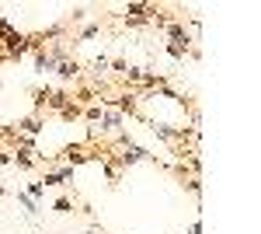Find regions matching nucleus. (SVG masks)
<instances>
[{
  "mask_svg": "<svg viewBox=\"0 0 261 234\" xmlns=\"http://www.w3.org/2000/svg\"><path fill=\"white\" fill-rule=\"evenodd\" d=\"M119 161H122V164H132V161H153V154H150V151H143L139 144H132V140H129V144L122 147Z\"/></svg>",
  "mask_w": 261,
  "mask_h": 234,
  "instance_id": "f257e3e1",
  "label": "nucleus"
},
{
  "mask_svg": "<svg viewBox=\"0 0 261 234\" xmlns=\"http://www.w3.org/2000/svg\"><path fill=\"white\" fill-rule=\"evenodd\" d=\"M164 32L171 35V46H181V49H188V42H192V35L185 32V25H181V21H171V25H167Z\"/></svg>",
  "mask_w": 261,
  "mask_h": 234,
  "instance_id": "f03ea898",
  "label": "nucleus"
},
{
  "mask_svg": "<svg viewBox=\"0 0 261 234\" xmlns=\"http://www.w3.org/2000/svg\"><path fill=\"white\" fill-rule=\"evenodd\" d=\"M101 133H122V112H101Z\"/></svg>",
  "mask_w": 261,
  "mask_h": 234,
  "instance_id": "7ed1b4c3",
  "label": "nucleus"
},
{
  "mask_svg": "<svg viewBox=\"0 0 261 234\" xmlns=\"http://www.w3.org/2000/svg\"><path fill=\"white\" fill-rule=\"evenodd\" d=\"M56 70V56L53 53H35V74H53Z\"/></svg>",
  "mask_w": 261,
  "mask_h": 234,
  "instance_id": "20e7f679",
  "label": "nucleus"
},
{
  "mask_svg": "<svg viewBox=\"0 0 261 234\" xmlns=\"http://www.w3.org/2000/svg\"><path fill=\"white\" fill-rule=\"evenodd\" d=\"M56 74H60V77H63V80H73V77H77V74H80V63L66 56V60H60V63H56Z\"/></svg>",
  "mask_w": 261,
  "mask_h": 234,
  "instance_id": "39448f33",
  "label": "nucleus"
},
{
  "mask_svg": "<svg viewBox=\"0 0 261 234\" xmlns=\"http://www.w3.org/2000/svg\"><path fill=\"white\" fill-rule=\"evenodd\" d=\"M70 178H73V168H63V171H46L42 185H66Z\"/></svg>",
  "mask_w": 261,
  "mask_h": 234,
  "instance_id": "423d86ee",
  "label": "nucleus"
},
{
  "mask_svg": "<svg viewBox=\"0 0 261 234\" xmlns=\"http://www.w3.org/2000/svg\"><path fill=\"white\" fill-rule=\"evenodd\" d=\"M73 98L66 94V91H49V108H56V112H63L66 105H70Z\"/></svg>",
  "mask_w": 261,
  "mask_h": 234,
  "instance_id": "0eeeda50",
  "label": "nucleus"
},
{
  "mask_svg": "<svg viewBox=\"0 0 261 234\" xmlns=\"http://www.w3.org/2000/svg\"><path fill=\"white\" fill-rule=\"evenodd\" d=\"M39 130H42V119H39V115H28V119H21V123H18V130H14V133H39Z\"/></svg>",
  "mask_w": 261,
  "mask_h": 234,
  "instance_id": "6e6552de",
  "label": "nucleus"
},
{
  "mask_svg": "<svg viewBox=\"0 0 261 234\" xmlns=\"http://www.w3.org/2000/svg\"><path fill=\"white\" fill-rule=\"evenodd\" d=\"M18 203H21V206H25L28 213H39V206H35V199H32V196H25V192H18Z\"/></svg>",
  "mask_w": 261,
  "mask_h": 234,
  "instance_id": "1a4fd4ad",
  "label": "nucleus"
},
{
  "mask_svg": "<svg viewBox=\"0 0 261 234\" xmlns=\"http://www.w3.org/2000/svg\"><path fill=\"white\" fill-rule=\"evenodd\" d=\"M108 67H112V63H108V56H98V60H94V77L101 80V74H105Z\"/></svg>",
  "mask_w": 261,
  "mask_h": 234,
  "instance_id": "9d476101",
  "label": "nucleus"
},
{
  "mask_svg": "<svg viewBox=\"0 0 261 234\" xmlns=\"http://www.w3.org/2000/svg\"><path fill=\"white\" fill-rule=\"evenodd\" d=\"M42 192H46V185H42V182H32V185H28V192H25V196H32V199H39V196H42Z\"/></svg>",
  "mask_w": 261,
  "mask_h": 234,
  "instance_id": "9b49d317",
  "label": "nucleus"
},
{
  "mask_svg": "<svg viewBox=\"0 0 261 234\" xmlns=\"http://www.w3.org/2000/svg\"><path fill=\"white\" fill-rule=\"evenodd\" d=\"M70 206H73L70 196H60V199H56V210H60V213H70Z\"/></svg>",
  "mask_w": 261,
  "mask_h": 234,
  "instance_id": "f8f14e48",
  "label": "nucleus"
},
{
  "mask_svg": "<svg viewBox=\"0 0 261 234\" xmlns=\"http://www.w3.org/2000/svg\"><path fill=\"white\" fill-rule=\"evenodd\" d=\"M98 32H101V28H98V25H87V28H84V32H80V39H84V42H87V39H94V35H98Z\"/></svg>",
  "mask_w": 261,
  "mask_h": 234,
  "instance_id": "ddd939ff",
  "label": "nucleus"
},
{
  "mask_svg": "<svg viewBox=\"0 0 261 234\" xmlns=\"http://www.w3.org/2000/svg\"><path fill=\"white\" fill-rule=\"evenodd\" d=\"M167 53H171L174 60H185V53H188V49H181V46H167Z\"/></svg>",
  "mask_w": 261,
  "mask_h": 234,
  "instance_id": "4468645a",
  "label": "nucleus"
},
{
  "mask_svg": "<svg viewBox=\"0 0 261 234\" xmlns=\"http://www.w3.org/2000/svg\"><path fill=\"white\" fill-rule=\"evenodd\" d=\"M84 115H87V119H91V123H98V119H101V108H98V105H91V108H87V112H84Z\"/></svg>",
  "mask_w": 261,
  "mask_h": 234,
  "instance_id": "2eb2a0df",
  "label": "nucleus"
},
{
  "mask_svg": "<svg viewBox=\"0 0 261 234\" xmlns=\"http://www.w3.org/2000/svg\"><path fill=\"white\" fill-rule=\"evenodd\" d=\"M7 35H14V28H11V25L0 18V39H7Z\"/></svg>",
  "mask_w": 261,
  "mask_h": 234,
  "instance_id": "dca6fc26",
  "label": "nucleus"
},
{
  "mask_svg": "<svg viewBox=\"0 0 261 234\" xmlns=\"http://www.w3.org/2000/svg\"><path fill=\"white\" fill-rule=\"evenodd\" d=\"M126 67H129L126 60H115V63H112V70H115V74H126Z\"/></svg>",
  "mask_w": 261,
  "mask_h": 234,
  "instance_id": "f3484780",
  "label": "nucleus"
},
{
  "mask_svg": "<svg viewBox=\"0 0 261 234\" xmlns=\"http://www.w3.org/2000/svg\"><path fill=\"white\" fill-rule=\"evenodd\" d=\"M87 234H108V231H105V227H91Z\"/></svg>",
  "mask_w": 261,
  "mask_h": 234,
  "instance_id": "a211bd4d",
  "label": "nucleus"
}]
</instances>
